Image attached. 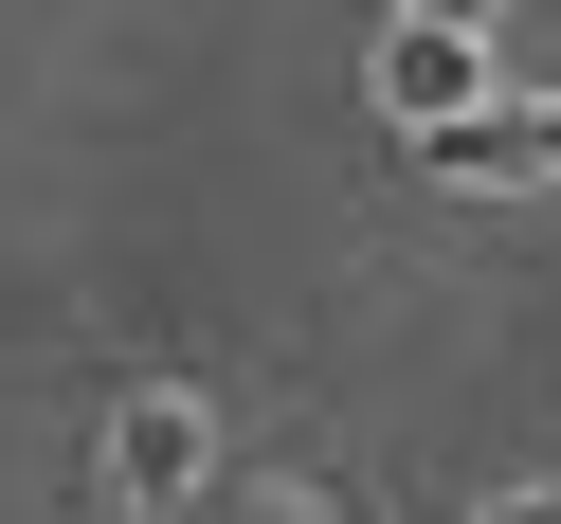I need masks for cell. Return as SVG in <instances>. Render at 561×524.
Wrapping results in <instances>:
<instances>
[{
	"instance_id": "obj_1",
	"label": "cell",
	"mask_w": 561,
	"mask_h": 524,
	"mask_svg": "<svg viewBox=\"0 0 561 524\" xmlns=\"http://www.w3.org/2000/svg\"><path fill=\"white\" fill-rule=\"evenodd\" d=\"M489 91H507V55H489V19H435V0H416V19H380V109H399L416 145H435V127H471Z\"/></svg>"
},
{
	"instance_id": "obj_4",
	"label": "cell",
	"mask_w": 561,
	"mask_h": 524,
	"mask_svg": "<svg viewBox=\"0 0 561 524\" xmlns=\"http://www.w3.org/2000/svg\"><path fill=\"white\" fill-rule=\"evenodd\" d=\"M489 524H561V488H525V506H489Z\"/></svg>"
},
{
	"instance_id": "obj_2",
	"label": "cell",
	"mask_w": 561,
	"mask_h": 524,
	"mask_svg": "<svg viewBox=\"0 0 561 524\" xmlns=\"http://www.w3.org/2000/svg\"><path fill=\"white\" fill-rule=\"evenodd\" d=\"M199 470H218L199 398H127V416H110V488H127L146 524H182V506H199Z\"/></svg>"
},
{
	"instance_id": "obj_3",
	"label": "cell",
	"mask_w": 561,
	"mask_h": 524,
	"mask_svg": "<svg viewBox=\"0 0 561 524\" xmlns=\"http://www.w3.org/2000/svg\"><path fill=\"white\" fill-rule=\"evenodd\" d=\"M416 163H435V182H489V199H507V182H561V91H525V109L489 91V109H471V127H435Z\"/></svg>"
}]
</instances>
